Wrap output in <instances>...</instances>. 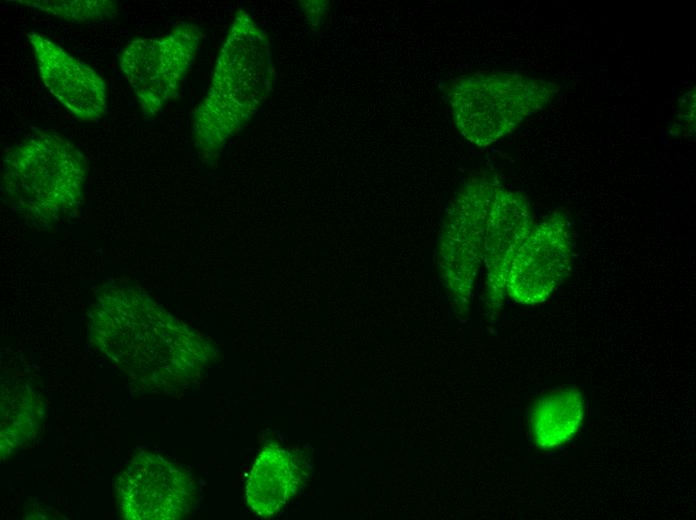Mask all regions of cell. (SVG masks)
<instances>
[{"label":"cell","mask_w":696,"mask_h":520,"mask_svg":"<svg viewBox=\"0 0 696 520\" xmlns=\"http://www.w3.org/2000/svg\"><path fill=\"white\" fill-rule=\"evenodd\" d=\"M203 38L183 23L159 38H136L120 56V69L133 89L143 118L158 114L178 93Z\"/></svg>","instance_id":"5b68a950"},{"label":"cell","mask_w":696,"mask_h":520,"mask_svg":"<svg viewBox=\"0 0 696 520\" xmlns=\"http://www.w3.org/2000/svg\"><path fill=\"white\" fill-rule=\"evenodd\" d=\"M499 184L488 179L469 182L449 214L442 243V269L450 290L467 302L481 261L487 217Z\"/></svg>","instance_id":"ba28073f"},{"label":"cell","mask_w":696,"mask_h":520,"mask_svg":"<svg viewBox=\"0 0 696 520\" xmlns=\"http://www.w3.org/2000/svg\"><path fill=\"white\" fill-rule=\"evenodd\" d=\"M534 224L526 199L499 184L490 205L483 245L487 295L492 309L503 300L511 259Z\"/></svg>","instance_id":"30bf717a"},{"label":"cell","mask_w":696,"mask_h":520,"mask_svg":"<svg viewBox=\"0 0 696 520\" xmlns=\"http://www.w3.org/2000/svg\"><path fill=\"white\" fill-rule=\"evenodd\" d=\"M46 405L26 380L12 377L1 385V459L30 443L40 430Z\"/></svg>","instance_id":"7c38bea8"},{"label":"cell","mask_w":696,"mask_h":520,"mask_svg":"<svg viewBox=\"0 0 696 520\" xmlns=\"http://www.w3.org/2000/svg\"><path fill=\"white\" fill-rule=\"evenodd\" d=\"M273 81L269 38L248 13L238 10L208 92L193 114L195 146L205 158L215 157L256 114Z\"/></svg>","instance_id":"7a4b0ae2"},{"label":"cell","mask_w":696,"mask_h":520,"mask_svg":"<svg viewBox=\"0 0 696 520\" xmlns=\"http://www.w3.org/2000/svg\"><path fill=\"white\" fill-rule=\"evenodd\" d=\"M88 337L103 356L149 388L195 381L216 356L208 340L130 285L105 284L96 292Z\"/></svg>","instance_id":"6da1fadb"},{"label":"cell","mask_w":696,"mask_h":520,"mask_svg":"<svg viewBox=\"0 0 696 520\" xmlns=\"http://www.w3.org/2000/svg\"><path fill=\"white\" fill-rule=\"evenodd\" d=\"M573 251L572 224L566 213L555 211L535 223L511 259L506 293L522 304L546 301L568 275Z\"/></svg>","instance_id":"8992f818"},{"label":"cell","mask_w":696,"mask_h":520,"mask_svg":"<svg viewBox=\"0 0 696 520\" xmlns=\"http://www.w3.org/2000/svg\"><path fill=\"white\" fill-rule=\"evenodd\" d=\"M42 82L77 119L100 120L107 110L106 83L90 66L44 36L27 34Z\"/></svg>","instance_id":"9c48e42d"},{"label":"cell","mask_w":696,"mask_h":520,"mask_svg":"<svg viewBox=\"0 0 696 520\" xmlns=\"http://www.w3.org/2000/svg\"><path fill=\"white\" fill-rule=\"evenodd\" d=\"M300 483L292 455L280 446H265L249 472L245 500L256 515L269 518L294 496Z\"/></svg>","instance_id":"8fae6325"},{"label":"cell","mask_w":696,"mask_h":520,"mask_svg":"<svg viewBox=\"0 0 696 520\" xmlns=\"http://www.w3.org/2000/svg\"><path fill=\"white\" fill-rule=\"evenodd\" d=\"M88 174L84 155L55 132H35L2 159L5 202L30 224L45 228L77 211Z\"/></svg>","instance_id":"3957f363"},{"label":"cell","mask_w":696,"mask_h":520,"mask_svg":"<svg viewBox=\"0 0 696 520\" xmlns=\"http://www.w3.org/2000/svg\"><path fill=\"white\" fill-rule=\"evenodd\" d=\"M584 413L581 393L575 387L561 388L541 397L531 417L536 445L543 450L562 446L577 433Z\"/></svg>","instance_id":"4fadbf2b"},{"label":"cell","mask_w":696,"mask_h":520,"mask_svg":"<svg viewBox=\"0 0 696 520\" xmlns=\"http://www.w3.org/2000/svg\"><path fill=\"white\" fill-rule=\"evenodd\" d=\"M195 494L186 470L150 452L134 455L115 486L119 512L129 520L181 519L191 510Z\"/></svg>","instance_id":"52a82bcc"},{"label":"cell","mask_w":696,"mask_h":520,"mask_svg":"<svg viewBox=\"0 0 696 520\" xmlns=\"http://www.w3.org/2000/svg\"><path fill=\"white\" fill-rule=\"evenodd\" d=\"M550 81L516 73L485 72L455 79L449 90L454 122L473 144L485 147L514 131L557 94Z\"/></svg>","instance_id":"277c9868"},{"label":"cell","mask_w":696,"mask_h":520,"mask_svg":"<svg viewBox=\"0 0 696 520\" xmlns=\"http://www.w3.org/2000/svg\"><path fill=\"white\" fill-rule=\"evenodd\" d=\"M34 7L50 15L76 22H91L112 18L118 13V6L107 0H21L16 1Z\"/></svg>","instance_id":"5bb4252c"}]
</instances>
